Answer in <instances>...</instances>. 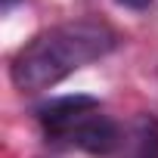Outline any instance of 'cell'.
<instances>
[{
	"label": "cell",
	"mask_w": 158,
	"mask_h": 158,
	"mask_svg": "<svg viewBox=\"0 0 158 158\" xmlns=\"http://www.w3.org/2000/svg\"><path fill=\"white\" fill-rule=\"evenodd\" d=\"M118 34L102 19H74L34 34L13 59V84L25 93H40L65 81L106 53H112Z\"/></svg>",
	"instance_id": "obj_1"
},
{
	"label": "cell",
	"mask_w": 158,
	"mask_h": 158,
	"mask_svg": "<svg viewBox=\"0 0 158 158\" xmlns=\"http://www.w3.org/2000/svg\"><path fill=\"white\" fill-rule=\"evenodd\" d=\"M37 121L53 143H68L90 155H112L121 149L124 133L121 127L102 115L99 99L93 96H56L44 106H37Z\"/></svg>",
	"instance_id": "obj_2"
},
{
	"label": "cell",
	"mask_w": 158,
	"mask_h": 158,
	"mask_svg": "<svg viewBox=\"0 0 158 158\" xmlns=\"http://www.w3.org/2000/svg\"><path fill=\"white\" fill-rule=\"evenodd\" d=\"M124 158H158V121L149 115H136L121 143Z\"/></svg>",
	"instance_id": "obj_3"
},
{
	"label": "cell",
	"mask_w": 158,
	"mask_h": 158,
	"mask_svg": "<svg viewBox=\"0 0 158 158\" xmlns=\"http://www.w3.org/2000/svg\"><path fill=\"white\" fill-rule=\"evenodd\" d=\"M121 6H127V10H149L152 6V0H118Z\"/></svg>",
	"instance_id": "obj_4"
},
{
	"label": "cell",
	"mask_w": 158,
	"mask_h": 158,
	"mask_svg": "<svg viewBox=\"0 0 158 158\" xmlns=\"http://www.w3.org/2000/svg\"><path fill=\"white\" fill-rule=\"evenodd\" d=\"M0 3H3V10H10V6H16L19 0H0Z\"/></svg>",
	"instance_id": "obj_5"
}]
</instances>
